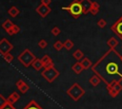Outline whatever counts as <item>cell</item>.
I'll return each instance as SVG.
<instances>
[{
  "label": "cell",
  "instance_id": "cell-1",
  "mask_svg": "<svg viewBox=\"0 0 122 109\" xmlns=\"http://www.w3.org/2000/svg\"><path fill=\"white\" fill-rule=\"evenodd\" d=\"M92 70L107 84L122 81V57L113 49L108 51L94 65Z\"/></svg>",
  "mask_w": 122,
  "mask_h": 109
},
{
  "label": "cell",
  "instance_id": "cell-2",
  "mask_svg": "<svg viewBox=\"0 0 122 109\" xmlns=\"http://www.w3.org/2000/svg\"><path fill=\"white\" fill-rule=\"evenodd\" d=\"M67 94L73 100H78L80 98H82L85 94V90L78 84V83H73L68 90H67Z\"/></svg>",
  "mask_w": 122,
  "mask_h": 109
},
{
  "label": "cell",
  "instance_id": "cell-3",
  "mask_svg": "<svg viewBox=\"0 0 122 109\" xmlns=\"http://www.w3.org/2000/svg\"><path fill=\"white\" fill-rule=\"evenodd\" d=\"M35 59H36L35 56H34L29 49L24 50V51L22 52V54H20V55L18 56V61H19L25 67L30 66V65L33 63V61H34Z\"/></svg>",
  "mask_w": 122,
  "mask_h": 109
},
{
  "label": "cell",
  "instance_id": "cell-4",
  "mask_svg": "<svg viewBox=\"0 0 122 109\" xmlns=\"http://www.w3.org/2000/svg\"><path fill=\"white\" fill-rule=\"evenodd\" d=\"M49 82H52L55 78L58 77L59 72L54 68V66H50V67H45L44 71H42L41 74Z\"/></svg>",
  "mask_w": 122,
  "mask_h": 109
},
{
  "label": "cell",
  "instance_id": "cell-5",
  "mask_svg": "<svg viewBox=\"0 0 122 109\" xmlns=\"http://www.w3.org/2000/svg\"><path fill=\"white\" fill-rule=\"evenodd\" d=\"M63 9H69L71 14L73 17H78L82 12H83V7L81 5V3L78 2H74L73 4H71L70 7L68 8H63Z\"/></svg>",
  "mask_w": 122,
  "mask_h": 109
},
{
  "label": "cell",
  "instance_id": "cell-6",
  "mask_svg": "<svg viewBox=\"0 0 122 109\" xmlns=\"http://www.w3.org/2000/svg\"><path fill=\"white\" fill-rule=\"evenodd\" d=\"M12 47L13 46L6 39H4V40H2L0 42V53L2 55H5L6 53H8L10 49H12Z\"/></svg>",
  "mask_w": 122,
  "mask_h": 109
},
{
  "label": "cell",
  "instance_id": "cell-7",
  "mask_svg": "<svg viewBox=\"0 0 122 109\" xmlns=\"http://www.w3.org/2000/svg\"><path fill=\"white\" fill-rule=\"evenodd\" d=\"M16 86H17V88L19 89V91L21 92V93H26L29 89H30V87H29V85L23 81V80H18L17 81V82H16Z\"/></svg>",
  "mask_w": 122,
  "mask_h": 109
},
{
  "label": "cell",
  "instance_id": "cell-8",
  "mask_svg": "<svg viewBox=\"0 0 122 109\" xmlns=\"http://www.w3.org/2000/svg\"><path fill=\"white\" fill-rule=\"evenodd\" d=\"M37 12L42 16V17H46L48 15V13L51 12V9L49 7H47V5H41L39 8H37Z\"/></svg>",
  "mask_w": 122,
  "mask_h": 109
},
{
  "label": "cell",
  "instance_id": "cell-9",
  "mask_svg": "<svg viewBox=\"0 0 122 109\" xmlns=\"http://www.w3.org/2000/svg\"><path fill=\"white\" fill-rule=\"evenodd\" d=\"M42 64L44 65V67H50V66H54L53 62L51 61V59L50 58V56L48 55H44V57L41 59Z\"/></svg>",
  "mask_w": 122,
  "mask_h": 109
},
{
  "label": "cell",
  "instance_id": "cell-10",
  "mask_svg": "<svg viewBox=\"0 0 122 109\" xmlns=\"http://www.w3.org/2000/svg\"><path fill=\"white\" fill-rule=\"evenodd\" d=\"M23 109H43L34 100H31L28 102V104L23 108Z\"/></svg>",
  "mask_w": 122,
  "mask_h": 109
},
{
  "label": "cell",
  "instance_id": "cell-11",
  "mask_svg": "<svg viewBox=\"0 0 122 109\" xmlns=\"http://www.w3.org/2000/svg\"><path fill=\"white\" fill-rule=\"evenodd\" d=\"M101 79H100V77L98 76V75H96V74H94L93 76H92L91 78H90V80H89V82L92 85V86H97L100 82H101Z\"/></svg>",
  "mask_w": 122,
  "mask_h": 109
},
{
  "label": "cell",
  "instance_id": "cell-12",
  "mask_svg": "<svg viewBox=\"0 0 122 109\" xmlns=\"http://www.w3.org/2000/svg\"><path fill=\"white\" fill-rule=\"evenodd\" d=\"M19 98H20V96H19V94H18L17 92H12V93L8 97L7 100H8V102L13 104L14 102H16V101L19 100Z\"/></svg>",
  "mask_w": 122,
  "mask_h": 109
},
{
  "label": "cell",
  "instance_id": "cell-13",
  "mask_svg": "<svg viewBox=\"0 0 122 109\" xmlns=\"http://www.w3.org/2000/svg\"><path fill=\"white\" fill-rule=\"evenodd\" d=\"M71 70H72L75 74H80V73L84 70V68H83V66L81 65L80 62H76V63L71 66Z\"/></svg>",
  "mask_w": 122,
  "mask_h": 109
},
{
  "label": "cell",
  "instance_id": "cell-14",
  "mask_svg": "<svg viewBox=\"0 0 122 109\" xmlns=\"http://www.w3.org/2000/svg\"><path fill=\"white\" fill-rule=\"evenodd\" d=\"M80 64H81V65L83 66L84 69H88V68L92 67V62L89 58H82L81 61H80Z\"/></svg>",
  "mask_w": 122,
  "mask_h": 109
},
{
  "label": "cell",
  "instance_id": "cell-15",
  "mask_svg": "<svg viewBox=\"0 0 122 109\" xmlns=\"http://www.w3.org/2000/svg\"><path fill=\"white\" fill-rule=\"evenodd\" d=\"M31 65H32V67H33L36 71H39L42 67H44V65H43V64H42V61H41L40 59H35V60L33 61V63L31 64Z\"/></svg>",
  "mask_w": 122,
  "mask_h": 109
},
{
  "label": "cell",
  "instance_id": "cell-16",
  "mask_svg": "<svg viewBox=\"0 0 122 109\" xmlns=\"http://www.w3.org/2000/svg\"><path fill=\"white\" fill-rule=\"evenodd\" d=\"M114 30H115V32L122 38V22H119V23L116 24Z\"/></svg>",
  "mask_w": 122,
  "mask_h": 109
},
{
  "label": "cell",
  "instance_id": "cell-17",
  "mask_svg": "<svg viewBox=\"0 0 122 109\" xmlns=\"http://www.w3.org/2000/svg\"><path fill=\"white\" fill-rule=\"evenodd\" d=\"M72 56H73V57H74L76 60H78V61H79V60H81V59L84 57V54H83V52H82L81 50L77 49V50H76V51H75V52L72 54Z\"/></svg>",
  "mask_w": 122,
  "mask_h": 109
},
{
  "label": "cell",
  "instance_id": "cell-18",
  "mask_svg": "<svg viewBox=\"0 0 122 109\" xmlns=\"http://www.w3.org/2000/svg\"><path fill=\"white\" fill-rule=\"evenodd\" d=\"M18 13H19V10H18L15 7H12V8L10 9V10H9V14H10L11 17H15Z\"/></svg>",
  "mask_w": 122,
  "mask_h": 109
},
{
  "label": "cell",
  "instance_id": "cell-19",
  "mask_svg": "<svg viewBox=\"0 0 122 109\" xmlns=\"http://www.w3.org/2000/svg\"><path fill=\"white\" fill-rule=\"evenodd\" d=\"M12 26H13V24H12L10 20H6V22L2 25V27H4L6 30H8V29L11 28V27H12Z\"/></svg>",
  "mask_w": 122,
  "mask_h": 109
},
{
  "label": "cell",
  "instance_id": "cell-20",
  "mask_svg": "<svg viewBox=\"0 0 122 109\" xmlns=\"http://www.w3.org/2000/svg\"><path fill=\"white\" fill-rule=\"evenodd\" d=\"M63 45H64L65 48H66V49H68V50H70V49L73 46V43H72L71 40H67V41H65V43H64Z\"/></svg>",
  "mask_w": 122,
  "mask_h": 109
},
{
  "label": "cell",
  "instance_id": "cell-21",
  "mask_svg": "<svg viewBox=\"0 0 122 109\" xmlns=\"http://www.w3.org/2000/svg\"><path fill=\"white\" fill-rule=\"evenodd\" d=\"M108 45H109V46H110L111 48H113V47L117 45V41H116L114 38H111V39L108 41Z\"/></svg>",
  "mask_w": 122,
  "mask_h": 109
},
{
  "label": "cell",
  "instance_id": "cell-22",
  "mask_svg": "<svg viewBox=\"0 0 122 109\" xmlns=\"http://www.w3.org/2000/svg\"><path fill=\"white\" fill-rule=\"evenodd\" d=\"M3 57H4V59L8 62V63H11L12 62V60H13V56L10 54V53H6L5 55H3Z\"/></svg>",
  "mask_w": 122,
  "mask_h": 109
},
{
  "label": "cell",
  "instance_id": "cell-23",
  "mask_svg": "<svg viewBox=\"0 0 122 109\" xmlns=\"http://www.w3.org/2000/svg\"><path fill=\"white\" fill-rule=\"evenodd\" d=\"M64 46V45L60 42V41H56L55 43H54V45H53V47L56 49V50H61V48Z\"/></svg>",
  "mask_w": 122,
  "mask_h": 109
},
{
  "label": "cell",
  "instance_id": "cell-24",
  "mask_svg": "<svg viewBox=\"0 0 122 109\" xmlns=\"http://www.w3.org/2000/svg\"><path fill=\"white\" fill-rule=\"evenodd\" d=\"M8 102V100H7V99H5L1 94H0V108L2 107V106H4L6 103Z\"/></svg>",
  "mask_w": 122,
  "mask_h": 109
},
{
  "label": "cell",
  "instance_id": "cell-25",
  "mask_svg": "<svg viewBox=\"0 0 122 109\" xmlns=\"http://www.w3.org/2000/svg\"><path fill=\"white\" fill-rule=\"evenodd\" d=\"M0 109H15L13 106H12V104L11 103H10V102H7L4 106H2Z\"/></svg>",
  "mask_w": 122,
  "mask_h": 109
},
{
  "label": "cell",
  "instance_id": "cell-26",
  "mask_svg": "<svg viewBox=\"0 0 122 109\" xmlns=\"http://www.w3.org/2000/svg\"><path fill=\"white\" fill-rule=\"evenodd\" d=\"M51 33H52L54 36H57V35L60 33V29H59L57 27H53V28L51 29Z\"/></svg>",
  "mask_w": 122,
  "mask_h": 109
},
{
  "label": "cell",
  "instance_id": "cell-27",
  "mask_svg": "<svg viewBox=\"0 0 122 109\" xmlns=\"http://www.w3.org/2000/svg\"><path fill=\"white\" fill-rule=\"evenodd\" d=\"M47 42L45 41V40H42V41H40L39 43H38V45H39V47H41V48H45L46 46H47Z\"/></svg>",
  "mask_w": 122,
  "mask_h": 109
},
{
  "label": "cell",
  "instance_id": "cell-28",
  "mask_svg": "<svg viewBox=\"0 0 122 109\" xmlns=\"http://www.w3.org/2000/svg\"><path fill=\"white\" fill-rule=\"evenodd\" d=\"M106 21L105 20H100L99 22H98V26L100 27H105L106 26Z\"/></svg>",
  "mask_w": 122,
  "mask_h": 109
},
{
  "label": "cell",
  "instance_id": "cell-29",
  "mask_svg": "<svg viewBox=\"0 0 122 109\" xmlns=\"http://www.w3.org/2000/svg\"><path fill=\"white\" fill-rule=\"evenodd\" d=\"M12 30H13V32H14V33H17V32H19L20 28H19V27H18L17 26L13 25V26H12Z\"/></svg>",
  "mask_w": 122,
  "mask_h": 109
},
{
  "label": "cell",
  "instance_id": "cell-30",
  "mask_svg": "<svg viewBox=\"0 0 122 109\" xmlns=\"http://www.w3.org/2000/svg\"><path fill=\"white\" fill-rule=\"evenodd\" d=\"M42 3H43L44 5H48V4L51 3V0H42Z\"/></svg>",
  "mask_w": 122,
  "mask_h": 109
}]
</instances>
